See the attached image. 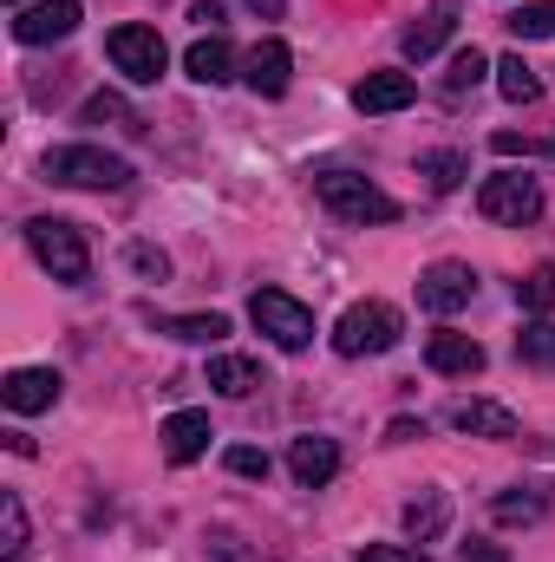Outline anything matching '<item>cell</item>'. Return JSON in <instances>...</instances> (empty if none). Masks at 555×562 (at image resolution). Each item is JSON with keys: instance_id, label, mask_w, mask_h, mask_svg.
Listing matches in <instances>:
<instances>
[{"instance_id": "cell-1", "label": "cell", "mask_w": 555, "mask_h": 562, "mask_svg": "<svg viewBox=\"0 0 555 562\" xmlns=\"http://www.w3.org/2000/svg\"><path fill=\"white\" fill-rule=\"evenodd\" d=\"M39 170L53 183H66V190H125L132 183V164L118 150H105V144H53L39 157Z\"/></svg>"}, {"instance_id": "cell-2", "label": "cell", "mask_w": 555, "mask_h": 562, "mask_svg": "<svg viewBox=\"0 0 555 562\" xmlns=\"http://www.w3.org/2000/svg\"><path fill=\"white\" fill-rule=\"evenodd\" d=\"M26 249L39 256L46 276L66 281V288H86L92 281V249H86L79 223H66V216H33L26 223Z\"/></svg>"}, {"instance_id": "cell-3", "label": "cell", "mask_w": 555, "mask_h": 562, "mask_svg": "<svg viewBox=\"0 0 555 562\" xmlns=\"http://www.w3.org/2000/svg\"><path fill=\"white\" fill-rule=\"evenodd\" d=\"M406 334L399 307L393 301H353L340 321H333V353L340 360H366V353H393Z\"/></svg>"}, {"instance_id": "cell-4", "label": "cell", "mask_w": 555, "mask_h": 562, "mask_svg": "<svg viewBox=\"0 0 555 562\" xmlns=\"http://www.w3.org/2000/svg\"><path fill=\"white\" fill-rule=\"evenodd\" d=\"M314 196H320L333 216H347V223H393V216H399V203H393L373 177H360V170H320V177H314Z\"/></svg>"}, {"instance_id": "cell-5", "label": "cell", "mask_w": 555, "mask_h": 562, "mask_svg": "<svg viewBox=\"0 0 555 562\" xmlns=\"http://www.w3.org/2000/svg\"><path fill=\"white\" fill-rule=\"evenodd\" d=\"M249 321L275 340L281 353H301V347L314 340V314H307L287 288H256V294H249Z\"/></svg>"}, {"instance_id": "cell-6", "label": "cell", "mask_w": 555, "mask_h": 562, "mask_svg": "<svg viewBox=\"0 0 555 562\" xmlns=\"http://www.w3.org/2000/svg\"><path fill=\"white\" fill-rule=\"evenodd\" d=\"M477 210H484L490 223H503V229H523V223L543 216V190H536V177H523V170H497V177H484Z\"/></svg>"}, {"instance_id": "cell-7", "label": "cell", "mask_w": 555, "mask_h": 562, "mask_svg": "<svg viewBox=\"0 0 555 562\" xmlns=\"http://www.w3.org/2000/svg\"><path fill=\"white\" fill-rule=\"evenodd\" d=\"M105 53H112V66H118L132 86H157L163 66H170L157 26H138V20H132V26H112V33H105Z\"/></svg>"}, {"instance_id": "cell-8", "label": "cell", "mask_w": 555, "mask_h": 562, "mask_svg": "<svg viewBox=\"0 0 555 562\" xmlns=\"http://www.w3.org/2000/svg\"><path fill=\"white\" fill-rule=\"evenodd\" d=\"M79 20H86L79 0H33V7L13 13V40H20V46H53V40H66Z\"/></svg>"}, {"instance_id": "cell-9", "label": "cell", "mask_w": 555, "mask_h": 562, "mask_svg": "<svg viewBox=\"0 0 555 562\" xmlns=\"http://www.w3.org/2000/svg\"><path fill=\"white\" fill-rule=\"evenodd\" d=\"M471 294H477V276L464 262H431L418 276V307L424 314H457V307H471Z\"/></svg>"}, {"instance_id": "cell-10", "label": "cell", "mask_w": 555, "mask_h": 562, "mask_svg": "<svg viewBox=\"0 0 555 562\" xmlns=\"http://www.w3.org/2000/svg\"><path fill=\"white\" fill-rule=\"evenodd\" d=\"M0 400H7V413H46V406H59V373L53 367H13L7 380H0Z\"/></svg>"}, {"instance_id": "cell-11", "label": "cell", "mask_w": 555, "mask_h": 562, "mask_svg": "<svg viewBox=\"0 0 555 562\" xmlns=\"http://www.w3.org/2000/svg\"><path fill=\"white\" fill-rule=\"evenodd\" d=\"M242 79H249V92H256V99H281V92H287V79H294V53H287L281 40H256V46H249V59H242Z\"/></svg>"}, {"instance_id": "cell-12", "label": "cell", "mask_w": 555, "mask_h": 562, "mask_svg": "<svg viewBox=\"0 0 555 562\" xmlns=\"http://www.w3.org/2000/svg\"><path fill=\"white\" fill-rule=\"evenodd\" d=\"M287 471H294V484H301V491H320V484H333V477H340V445H333V438H320V431H307V438H294Z\"/></svg>"}, {"instance_id": "cell-13", "label": "cell", "mask_w": 555, "mask_h": 562, "mask_svg": "<svg viewBox=\"0 0 555 562\" xmlns=\"http://www.w3.org/2000/svg\"><path fill=\"white\" fill-rule=\"evenodd\" d=\"M412 99H418L412 72H366V79L353 86V105H360L366 119H380V112H406Z\"/></svg>"}, {"instance_id": "cell-14", "label": "cell", "mask_w": 555, "mask_h": 562, "mask_svg": "<svg viewBox=\"0 0 555 562\" xmlns=\"http://www.w3.org/2000/svg\"><path fill=\"white\" fill-rule=\"evenodd\" d=\"M424 367L444 373V380H471V373H484V347L471 334H431L424 340Z\"/></svg>"}, {"instance_id": "cell-15", "label": "cell", "mask_w": 555, "mask_h": 562, "mask_svg": "<svg viewBox=\"0 0 555 562\" xmlns=\"http://www.w3.org/2000/svg\"><path fill=\"white\" fill-rule=\"evenodd\" d=\"M157 438H163V458H170V464H196L216 431H209V413H170Z\"/></svg>"}, {"instance_id": "cell-16", "label": "cell", "mask_w": 555, "mask_h": 562, "mask_svg": "<svg viewBox=\"0 0 555 562\" xmlns=\"http://www.w3.org/2000/svg\"><path fill=\"white\" fill-rule=\"evenodd\" d=\"M451 33H457V0H431V7L418 13V26H406L399 46H406V59H431Z\"/></svg>"}, {"instance_id": "cell-17", "label": "cell", "mask_w": 555, "mask_h": 562, "mask_svg": "<svg viewBox=\"0 0 555 562\" xmlns=\"http://www.w3.org/2000/svg\"><path fill=\"white\" fill-rule=\"evenodd\" d=\"M183 72H190L196 86H229V79H236V46H229L223 33H203V40L183 53Z\"/></svg>"}, {"instance_id": "cell-18", "label": "cell", "mask_w": 555, "mask_h": 562, "mask_svg": "<svg viewBox=\"0 0 555 562\" xmlns=\"http://www.w3.org/2000/svg\"><path fill=\"white\" fill-rule=\"evenodd\" d=\"M451 425L471 431V438H517V413L497 406V400H457L451 406Z\"/></svg>"}, {"instance_id": "cell-19", "label": "cell", "mask_w": 555, "mask_h": 562, "mask_svg": "<svg viewBox=\"0 0 555 562\" xmlns=\"http://www.w3.org/2000/svg\"><path fill=\"white\" fill-rule=\"evenodd\" d=\"M451 530V497L444 491H418L412 504H406V537L412 543H438Z\"/></svg>"}, {"instance_id": "cell-20", "label": "cell", "mask_w": 555, "mask_h": 562, "mask_svg": "<svg viewBox=\"0 0 555 562\" xmlns=\"http://www.w3.org/2000/svg\"><path fill=\"white\" fill-rule=\"evenodd\" d=\"M209 386H216L223 400H249V393L262 386V367H256L249 353H216V360H209Z\"/></svg>"}, {"instance_id": "cell-21", "label": "cell", "mask_w": 555, "mask_h": 562, "mask_svg": "<svg viewBox=\"0 0 555 562\" xmlns=\"http://www.w3.org/2000/svg\"><path fill=\"white\" fill-rule=\"evenodd\" d=\"M497 92H503L510 105H536V99H543V79L523 66V53H510V59H497Z\"/></svg>"}, {"instance_id": "cell-22", "label": "cell", "mask_w": 555, "mask_h": 562, "mask_svg": "<svg viewBox=\"0 0 555 562\" xmlns=\"http://www.w3.org/2000/svg\"><path fill=\"white\" fill-rule=\"evenodd\" d=\"M418 177L444 196V190H457V183L471 177V157H464V150H424V157H418Z\"/></svg>"}, {"instance_id": "cell-23", "label": "cell", "mask_w": 555, "mask_h": 562, "mask_svg": "<svg viewBox=\"0 0 555 562\" xmlns=\"http://www.w3.org/2000/svg\"><path fill=\"white\" fill-rule=\"evenodd\" d=\"M170 340H190V347H216L223 334H229V321L223 314H170V321H157Z\"/></svg>"}, {"instance_id": "cell-24", "label": "cell", "mask_w": 555, "mask_h": 562, "mask_svg": "<svg viewBox=\"0 0 555 562\" xmlns=\"http://www.w3.org/2000/svg\"><path fill=\"white\" fill-rule=\"evenodd\" d=\"M543 510H550L543 491H503V497H490V517L497 524H543Z\"/></svg>"}, {"instance_id": "cell-25", "label": "cell", "mask_w": 555, "mask_h": 562, "mask_svg": "<svg viewBox=\"0 0 555 562\" xmlns=\"http://www.w3.org/2000/svg\"><path fill=\"white\" fill-rule=\"evenodd\" d=\"M26 550V504H20V491H0V557L13 562Z\"/></svg>"}, {"instance_id": "cell-26", "label": "cell", "mask_w": 555, "mask_h": 562, "mask_svg": "<svg viewBox=\"0 0 555 562\" xmlns=\"http://www.w3.org/2000/svg\"><path fill=\"white\" fill-rule=\"evenodd\" d=\"M517 307L523 314H550L555 307V262H543V269H530V276L517 281Z\"/></svg>"}, {"instance_id": "cell-27", "label": "cell", "mask_w": 555, "mask_h": 562, "mask_svg": "<svg viewBox=\"0 0 555 562\" xmlns=\"http://www.w3.org/2000/svg\"><path fill=\"white\" fill-rule=\"evenodd\" d=\"M517 360L523 367H555V321H530L517 334Z\"/></svg>"}, {"instance_id": "cell-28", "label": "cell", "mask_w": 555, "mask_h": 562, "mask_svg": "<svg viewBox=\"0 0 555 562\" xmlns=\"http://www.w3.org/2000/svg\"><path fill=\"white\" fill-rule=\"evenodd\" d=\"M484 72H497V66H490V59H484L477 46H464V53L451 59V79H444V99H464V92H471V86H477Z\"/></svg>"}, {"instance_id": "cell-29", "label": "cell", "mask_w": 555, "mask_h": 562, "mask_svg": "<svg viewBox=\"0 0 555 562\" xmlns=\"http://www.w3.org/2000/svg\"><path fill=\"white\" fill-rule=\"evenodd\" d=\"M503 26H510L517 40H555V7H550V0H536V7H517Z\"/></svg>"}, {"instance_id": "cell-30", "label": "cell", "mask_w": 555, "mask_h": 562, "mask_svg": "<svg viewBox=\"0 0 555 562\" xmlns=\"http://www.w3.org/2000/svg\"><path fill=\"white\" fill-rule=\"evenodd\" d=\"M79 125H132V132H138V119H132V105H125L118 92H92L86 112H79Z\"/></svg>"}, {"instance_id": "cell-31", "label": "cell", "mask_w": 555, "mask_h": 562, "mask_svg": "<svg viewBox=\"0 0 555 562\" xmlns=\"http://www.w3.org/2000/svg\"><path fill=\"white\" fill-rule=\"evenodd\" d=\"M229 471H236V477H269V451H256V445H229Z\"/></svg>"}, {"instance_id": "cell-32", "label": "cell", "mask_w": 555, "mask_h": 562, "mask_svg": "<svg viewBox=\"0 0 555 562\" xmlns=\"http://www.w3.org/2000/svg\"><path fill=\"white\" fill-rule=\"evenodd\" d=\"M132 269H138L144 281H163V276H170V256H163V249H150V243H132Z\"/></svg>"}, {"instance_id": "cell-33", "label": "cell", "mask_w": 555, "mask_h": 562, "mask_svg": "<svg viewBox=\"0 0 555 562\" xmlns=\"http://www.w3.org/2000/svg\"><path fill=\"white\" fill-rule=\"evenodd\" d=\"M360 562H424V550H406V543H366V550H360Z\"/></svg>"}, {"instance_id": "cell-34", "label": "cell", "mask_w": 555, "mask_h": 562, "mask_svg": "<svg viewBox=\"0 0 555 562\" xmlns=\"http://www.w3.org/2000/svg\"><path fill=\"white\" fill-rule=\"evenodd\" d=\"M190 20H196V26H209V33H223V0H196V7H190Z\"/></svg>"}, {"instance_id": "cell-35", "label": "cell", "mask_w": 555, "mask_h": 562, "mask_svg": "<svg viewBox=\"0 0 555 562\" xmlns=\"http://www.w3.org/2000/svg\"><path fill=\"white\" fill-rule=\"evenodd\" d=\"M457 562H510V557H503L497 543H464V550H457Z\"/></svg>"}, {"instance_id": "cell-36", "label": "cell", "mask_w": 555, "mask_h": 562, "mask_svg": "<svg viewBox=\"0 0 555 562\" xmlns=\"http://www.w3.org/2000/svg\"><path fill=\"white\" fill-rule=\"evenodd\" d=\"M490 144H497V157H517V150L530 157V150H536V144H530V138H517V132H497Z\"/></svg>"}, {"instance_id": "cell-37", "label": "cell", "mask_w": 555, "mask_h": 562, "mask_svg": "<svg viewBox=\"0 0 555 562\" xmlns=\"http://www.w3.org/2000/svg\"><path fill=\"white\" fill-rule=\"evenodd\" d=\"M242 7H249L256 20H281V13H287V0H242Z\"/></svg>"}, {"instance_id": "cell-38", "label": "cell", "mask_w": 555, "mask_h": 562, "mask_svg": "<svg viewBox=\"0 0 555 562\" xmlns=\"http://www.w3.org/2000/svg\"><path fill=\"white\" fill-rule=\"evenodd\" d=\"M386 438H393V445H406V438H424V425H412V419H393V425H386Z\"/></svg>"}, {"instance_id": "cell-39", "label": "cell", "mask_w": 555, "mask_h": 562, "mask_svg": "<svg viewBox=\"0 0 555 562\" xmlns=\"http://www.w3.org/2000/svg\"><path fill=\"white\" fill-rule=\"evenodd\" d=\"M7 7H13V13H20V7H26V0H7Z\"/></svg>"}, {"instance_id": "cell-40", "label": "cell", "mask_w": 555, "mask_h": 562, "mask_svg": "<svg viewBox=\"0 0 555 562\" xmlns=\"http://www.w3.org/2000/svg\"><path fill=\"white\" fill-rule=\"evenodd\" d=\"M543 150H550V157H555V138H550V144H543Z\"/></svg>"}]
</instances>
